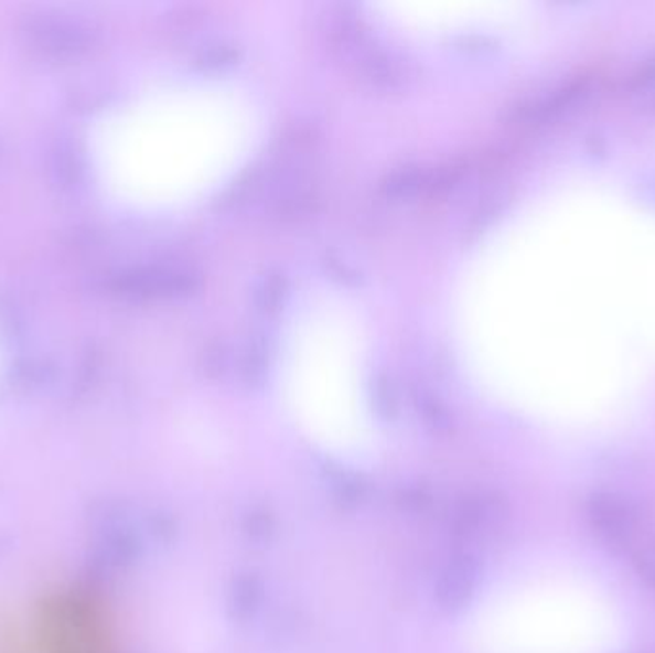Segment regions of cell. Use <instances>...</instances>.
Wrapping results in <instances>:
<instances>
[{
  "label": "cell",
  "instance_id": "cell-1",
  "mask_svg": "<svg viewBox=\"0 0 655 653\" xmlns=\"http://www.w3.org/2000/svg\"><path fill=\"white\" fill-rule=\"evenodd\" d=\"M0 653H117L108 611L83 588H58L30 611L18 634L0 640Z\"/></svg>",
  "mask_w": 655,
  "mask_h": 653
},
{
  "label": "cell",
  "instance_id": "cell-2",
  "mask_svg": "<svg viewBox=\"0 0 655 653\" xmlns=\"http://www.w3.org/2000/svg\"><path fill=\"white\" fill-rule=\"evenodd\" d=\"M119 293L131 298H163L189 293L196 288V276L189 270L171 269V267H148L131 270L117 278L114 283Z\"/></svg>",
  "mask_w": 655,
  "mask_h": 653
},
{
  "label": "cell",
  "instance_id": "cell-3",
  "mask_svg": "<svg viewBox=\"0 0 655 653\" xmlns=\"http://www.w3.org/2000/svg\"><path fill=\"white\" fill-rule=\"evenodd\" d=\"M587 516L598 535L610 543H623L631 537L636 525L633 502L612 491L592 494L587 504Z\"/></svg>",
  "mask_w": 655,
  "mask_h": 653
},
{
  "label": "cell",
  "instance_id": "cell-4",
  "mask_svg": "<svg viewBox=\"0 0 655 653\" xmlns=\"http://www.w3.org/2000/svg\"><path fill=\"white\" fill-rule=\"evenodd\" d=\"M30 36L41 51L54 56H73L90 43L85 28L62 18H39L30 25Z\"/></svg>",
  "mask_w": 655,
  "mask_h": 653
},
{
  "label": "cell",
  "instance_id": "cell-5",
  "mask_svg": "<svg viewBox=\"0 0 655 653\" xmlns=\"http://www.w3.org/2000/svg\"><path fill=\"white\" fill-rule=\"evenodd\" d=\"M629 88L634 93H646L655 88V58L648 60V64L634 73L633 79L629 83Z\"/></svg>",
  "mask_w": 655,
  "mask_h": 653
},
{
  "label": "cell",
  "instance_id": "cell-6",
  "mask_svg": "<svg viewBox=\"0 0 655 653\" xmlns=\"http://www.w3.org/2000/svg\"><path fill=\"white\" fill-rule=\"evenodd\" d=\"M641 574L655 587V558H644L641 561Z\"/></svg>",
  "mask_w": 655,
  "mask_h": 653
},
{
  "label": "cell",
  "instance_id": "cell-7",
  "mask_svg": "<svg viewBox=\"0 0 655 653\" xmlns=\"http://www.w3.org/2000/svg\"><path fill=\"white\" fill-rule=\"evenodd\" d=\"M648 196H649V200H654V202H655V181L652 182V184H649V186H648Z\"/></svg>",
  "mask_w": 655,
  "mask_h": 653
}]
</instances>
